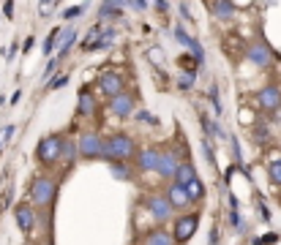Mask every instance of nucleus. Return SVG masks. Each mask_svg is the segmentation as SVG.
<instances>
[{"label":"nucleus","instance_id":"3","mask_svg":"<svg viewBox=\"0 0 281 245\" xmlns=\"http://www.w3.org/2000/svg\"><path fill=\"white\" fill-rule=\"evenodd\" d=\"M55 193H57V183L52 177H36L30 183V202H33V207H49L55 202Z\"/></svg>","mask_w":281,"mask_h":245},{"label":"nucleus","instance_id":"27","mask_svg":"<svg viewBox=\"0 0 281 245\" xmlns=\"http://www.w3.org/2000/svg\"><path fill=\"white\" fill-rule=\"evenodd\" d=\"M14 134H17V125H14V122H8L6 128H0V150L11 142V136H14Z\"/></svg>","mask_w":281,"mask_h":245},{"label":"nucleus","instance_id":"43","mask_svg":"<svg viewBox=\"0 0 281 245\" xmlns=\"http://www.w3.org/2000/svg\"><path fill=\"white\" fill-rule=\"evenodd\" d=\"M260 210H262V218H265V221H270V210H267L265 204H260Z\"/></svg>","mask_w":281,"mask_h":245},{"label":"nucleus","instance_id":"19","mask_svg":"<svg viewBox=\"0 0 281 245\" xmlns=\"http://www.w3.org/2000/svg\"><path fill=\"white\" fill-rule=\"evenodd\" d=\"M191 180H197V169H194V163L183 161V163H180V169H178V175H175V183L186 188Z\"/></svg>","mask_w":281,"mask_h":245},{"label":"nucleus","instance_id":"18","mask_svg":"<svg viewBox=\"0 0 281 245\" xmlns=\"http://www.w3.org/2000/svg\"><path fill=\"white\" fill-rule=\"evenodd\" d=\"M74 41H76V30L74 27H63V35H60V49H57V60H63L66 54L71 52V47H74Z\"/></svg>","mask_w":281,"mask_h":245},{"label":"nucleus","instance_id":"34","mask_svg":"<svg viewBox=\"0 0 281 245\" xmlns=\"http://www.w3.org/2000/svg\"><path fill=\"white\" fill-rule=\"evenodd\" d=\"M229 150H232V156L238 163H243V153H240V142L235 139V136H229Z\"/></svg>","mask_w":281,"mask_h":245},{"label":"nucleus","instance_id":"9","mask_svg":"<svg viewBox=\"0 0 281 245\" xmlns=\"http://www.w3.org/2000/svg\"><path fill=\"white\" fill-rule=\"evenodd\" d=\"M14 218H17V226H19L22 234H30L36 229V207L33 202H19L14 207Z\"/></svg>","mask_w":281,"mask_h":245},{"label":"nucleus","instance_id":"11","mask_svg":"<svg viewBox=\"0 0 281 245\" xmlns=\"http://www.w3.org/2000/svg\"><path fill=\"white\" fill-rule=\"evenodd\" d=\"M178 169H180L178 156H175V153H169V150H164V153H161V163H158L156 175L161 177V180H167V183H175V175H178Z\"/></svg>","mask_w":281,"mask_h":245},{"label":"nucleus","instance_id":"8","mask_svg":"<svg viewBox=\"0 0 281 245\" xmlns=\"http://www.w3.org/2000/svg\"><path fill=\"white\" fill-rule=\"evenodd\" d=\"M123 74H117V71H107V74L98 76V90H101L107 98H117V95H123Z\"/></svg>","mask_w":281,"mask_h":245},{"label":"nucleus","instance_id":"10","mask_svg":"<svg viewBox=\"0 0 281 245\" xmlns=\"http://www.w3.org/2000/svg\"><path fill=\"white\" fill-rule=\"evenodd\" d=\"M164 196H167V202L172 204V210H186V207H191V196H188V191L183 188V185H178V183H169L164 188Z\"/></svg>","mask_w":281,"mask_h":245},{"label":"nucleus","instance_id":"15","mask_svg":"<svg viewBox=\"0 0 281 245\" xmlns=\"http://www.w3.org/2000/svg\"><path fill=\"white\" fill-rule=\"evenodd\" d=\"M246 57L254 63V66H270V49L262 44V41H257V44H251V47L246 49Z\"/></svg>","mask_w":281,"mask_h":245},{"label":"nucleus","instance_id":"20","mask_svg":"<svg viewBox=\"0 0 281 245\" xmlns=\"http://www.w3.org/2000/svg\"><path fill=\"white\" fill-rule=\"evenodd\" d=\"M123 8H126V3H101L98 6V17L101 19H117Z\"/></svg>","mask_w":281,"mask_h":245},{"label":"nucleus","instance_id":"4","mask_svg":"<svg viewBox=\"0 0 281 245\" xmlns=\"http://www.w3.org/2000/svg\"><path fill=\"white\" fill-rule=\"evenodd\" d=\"M76 144H79V158L96 161V158H104V144H107V139H101L98 131H82V136L76 139Z\"/></svg>","mask_w":281,"mask_h":245},{"label":"nucleus","instance_id":"32","mask_svg":"<svg viewBox=\"0 0 281 245\" xmlns=\"http://www.w3.org/2000/svg\"><path fill=\"white\" fill-rule=\"evenodd\" d=\"M210 101H213V109H216V117L224 115V109H221V101H219V85H213L210 88Z\"/></svg>","mask_w":281,"mask_h":245},{"label":"nucleus","instance_id":"1","mask_svg":"<svg viewBox=\"0 0 281 245\" xmlns=\"http://www.w3.org/2000/svg\"><path fill=\"white\" fill-rule=\"evenodd\" d=\"M134 153H137V142H134L129 134H112L110 139H107V144H104V158L110 163L129 161Z\"/></svg>","mask_w":281,"mask_h":245},{"label":"nucleus","instance_id":"23","mask_svg":"<svg viewBox=\"0 0 281 245\" xmlns=\"http://www.w3.org/2000/svg\"><path fill=\"white\" fill-rule=\"evenodd\" d=\"M60 35H63V27H55V30H52V33L44 38V54H47V57L57 49V44H60Z\"/></svg>","mask_w":281,"mask_h":245},{"label":"nucleus","instance_id":"2","mask_svg":"<svg viewBox=\"0 0 281 245\" xmlns=\"http://www.w3.org/2000/svg\"><path fill=\"white\" fill-rule=\"evenodd\" d=\"M63 144H66V136L60 134H49L41 136V142L36 144V158L41 166H55L57 161H63Z\"/></svg>","mask_w":281,"mask_h":245},{"label":"nucleus","instance_id":"25","mask_svg":"<svg viewBox=\"0 0 281 245\" xmlns=\"http://www.w3.org/2000/svg\"><path fill=\"white\" fill-rule=\"evenodd\" d=\"M210 11L219 17V19H232L235 14V3H210Z\"/></svg>","mask_w":281,"mask_h":245},{"label":"nucleus","instance_id":"29","mask_svg":"<svg viewBox=\"0 0 281 245\" xmlns=\"http://www.w3.org/2000/svg\"><path fill=\"white\" fill-rule=\"evenodd\" d=\"M82 11H85V6H69L66 11L60 14V17H63L66 22H71V19H79V17H82Z\"/></svg>","mask_w":281,"mask_h":245},{"label":"nucleus","instance_id":"14","mask_svg":"<svg viewBox=\"0 0 281 245\" xmlns=\"http://www.w3.org/2000/svg\"><path fill=\"white\" fill-rule=\"evenodd\" d=\"M110 112L115 117H129L134 115V95L131 93H123V95H117V98H112L110 101Z\"/></svg>","mask_w":281,"mask_h":245},{"label":"nucleus","instance_id":"7","mask_svg":"<svg viewBox=\"0 0 281 245\" xmlns=\"http://www.w3.org/2000/svg\"><path fill=\"white\" fill-rule=\"evenodd\" d=\"M172 35H175V41H178V44H183L186 49H191L194 63H197V66H205V49H202V44H199V41L194 38V35L186 33V27L180 25V22H178L175 27H172Z\"/></svg>","mask_w":281,"mask_h":245},{"label":"nucleus","instance_id":"22","mask_svg":"<svg viewBox=\"0 0 281 245\" xmlns=\"http://www.w3.org/2000/svg\"><path fill=\"white\" fill-rule=\"evenodd\" d=\"M186 191H188V196H191V202L197 204V202H202V199H205V183H202V180H191V183L186 185Z\"/></svg>","mask_w":281,"mask_h":245},{"label":"nucleus","instance_id":"12","mask_svg":"<svg viewBox=\"0 0 281 245\" xmlns=\"http://www.w3.org/2000/svg\"><path fill=\"white\" fill-rule=\"evenodd\" d=\"M161 163V150L158 147H142L137 153V169L139 172H156Z\"/></svg>","mask_w":281,"mask_h":245},{"label":"nucleus","instance_id":"38","mask_svg":"<svg viewBox=\"0 0 281 245\" xmlns=\"http://www.w3.org/2000/svg\"><path fill=\"white\" fill-rule=\"evenodd\" d=\"M3 14H6V19H11V17H14V3H11V0L3 6Z\"/></svg>","mask_w":281,"mask_h":245},{"label":"nucleus","instance_id":"26","mask_svg":"<svg viewBox=\"0 0 281 245\" xmlns=\"http://www.w3.org/2000/svg\"><path fill=\"white\" fill-rule=\"evenodd\" d=\"M194 79H197V71H180L178 88H180V90H191V88H194Z\"/></svg>","mask_w":281,"mask_h":245},{"label":"nucleus","instance_id":"39","mask_svg":"<svg viewBox=\"0 0 281 245\" xmlns=\"http://www.w3.org/2000/svg\"><path fill=\"white\" fill-rule=\"evenodd\" d=\"M33 44H36V38H33V35H28V38L22 41V49H25V52H30V49H33Z\"/></svg>","mask_w":281,"mask_h":245},{"label":"nucleus","instance_id":"33","mask_svg":"<svg viewBox=\"0 0 281 245\" xmlns=\"http://www.w3.org/2000/svg\"><path fill=\"white\" fill-rule=\"evenodd\" d=\"M57 57H52V60L47 63V66H44V79H47V85H49V79H55V71H57Z\"/></svg>","mask_w":281,"mask_h":245},{"label":"nucleus","instance_id":"24","mask_svg":"<svg viewBox=\"0 0 281 245\" xmlns=\"http://www.w3.org/2000/svg\"><path fill=\"white\" fill-rule=\"evenodd\" d=\"M76 156H79V144L74 139H66V144H63V161L69 163V166H74Z\"/></svg>","mask_w":281,"mask_h":245},{"label":"nucleus","instance_id":"40","mask_svg":"<svg viewBox=\"0 0 281 245\" xmlns=\"http://www.w3.org/2000/svg\"><path fill=\"white\" fill-rule=\"evenodd\" d=\"M19 98H22V90H14V93H11V98H8V104H11V106H17V104H19Z\"/></svg>","mask_w":281,"mask_h":245},{"label":"nucleus","instance_id":"6","mask_svg":"<svg viewBox=\"0 0 281 245\" xmlns=\"http://www.w3.org/2000/svg\"><path fill=\"white\" fill-rule=\"evenodd\" d=\"M199 226V215L197 212H183V215L175 218V226H172V234H175V243H188L194 237V231Z\"/></svg>","mask_w":281,"mask_h":245},{"label":"nucleus","instance_id":"13","mask_svg":"<svg viewBox=\"0 0 281 245\" xmlns=\"http://www.w3.org/2000/svg\"><path fill=\"white\" fill-rule=\"evenodd\" d=\"M257 101H260L262 109H267V112H276V109L281 106V90L276 88V85H267V88H262L260 93H257Z\"/></svg>","mask_w":281,"mask_h":245},{"label":"nucleus","instance_id":"5","mask_svg":"<svg viewBox=\"0 0 281 245\" xmlns=\"http://www.w3.org/2000/svg\"><path fill=\"white\" fill-rule=\"evenodd\" d=\"M145 210H148V215H150L158 226L167 224V221L172 218V212H175L172 210V204L167 202L164 193H150V196L145 199Z\"/></svg>","mask_w":281,"mask_h":245},{"label":"nucleus","instance_id":"28","mask_svg":"<svg viewBox=\"0 0 281 245\" xmlns=\"http://www.w3.org/2000/svg\"><path fill=\"white\" fill-rule=\"evenodd\" d=\"M267 175H270V180H273L276 185H281V158H276V161L267 166Z\"/></svg>","mask_w":281,"mask_h":245},{"label":"nucleus","instance_id":"16","mask_svg":"<svg viewBox=\"0 0 281 245\" xmlns=\"http://www.w3.org/2000/svg\"><path fill=\"white\" fill-rule=\"evenodd\" d=\"M145 245H178V243H175V234H169L167 229L156 226V229H150L145 234Z\"/></svg>","mask_w":281,"mask_h":245},{"label":"nucleus","instance_id":"37","mask_svg":"<svg viewBox=\"0 0 281 245\" xmlns=\"http://www.w3.org/2000/svg\"><path fill=\"white\" fill-rule=\"evenodd\" d=\"M126 8H134V11H145V8H148V3H145V0H134V3H126Z\"/></svg>","mask_w":281,"mask_h":245},{"label":"nucleus","instance_id":"31","mask_svg":"<svg viewBox=\"0 0 281 245\" xmlns=\"http://www.w3.org/2000/svg\"><path fill=\"white\" fill-rule=\"evenodd\" d=\"M137 120L145 122V125H158V117H153L148 109H137Z\"/></svg>","mask_w":281,"mask_h":245},{"label":"nucleus","instance_id":"35","mask_svg":"<svg viewBox=\"0 0 281 245\" xmlns=\"http://www.w3.org/2000/svg\"><path fill=\"white\" fill-rule=\"evenodd\" d=\"M202 153H205L207 163L210 166H216V156H213V147H210V139H202Z\"/></svg>","mask_w":281,"mask_h":245},{"label":"nucleus","instance_id":"42","mask_svg":"<svg viewBox=\"0 0 281 245\" xmlns=\"http://www.w3.org/2000/svg\"><path fill=\"white\" fill-rule=\"evenodd\" d=\"M180 17H183V19H191V14H188V6H186V3H180Z\"/></svg>","mask_w":281,"mask_h":245},{"label":"nucleus","instance_id":"36","mask_svg":"<svg viewBox=\"0 0 281 245\" xmlns=\"http://www.w3.org/2000/svg\"><path fill=\"white\" fill-rule=\"evenodd\" d=\"M17 49H19V44H17V41H14V44H11V47H8V49H3V57H6V60H14Z\"/></svg>","mask_w":281,"mask_h":245},{"label":"nucleus","instance_id":"21","mask_svg":"<svg viewBox=\"0 0 281 245\" xmlns=\"http://www.w3.org/2000/svg\"><path fill=\"white\" fill-rule=\"evenodd\" d=\"M110 172L115 180H131L134 177V172H131V166L126 161H117V163H110Z\"/></svg>","mask_w":281,"mask_h":245},{"label":"nucleus","instance_id":"30","mask_svg":"<svg viewBox=\"0 0 281 245\" xmlns=\"http://www.w3.org/2000/svg\"><path fill=\"white\" fill-rule=\"evenodd\" d=\"M69 79H71L69 74H57L55 79L47 85V90H60V88H66V85H69Z\"/></svg>","mask_w":281,"mask_h":245},{"label":"nucleus","instance_id":"41","mask_svg":"<svg viewBox=\"0 0 281 245\" xmlns=\"http://www.w3.org/2000/svg\"><path fill=\"white\" fill-rule=\"evenodd\" d=\"M156 11H169V3H167V0H158V3H156Z\"/></svg>","mask_w":281,"mask_h":245},{"label":"nucleus","instance_id":"17","mask_svg":"<svg viewBox=\"0 0 281 245\" xmlns=\"http://www.w3.org/2000/svg\"><path fill=\"white\" fill-rule=\"evenodd\" d=\"M76 112L82 117H93L96 115V98L90 95L88 88H82V93H79V104H76Z\"/></svg>","mask_w":281,"mask_h":245}]
</instances>
